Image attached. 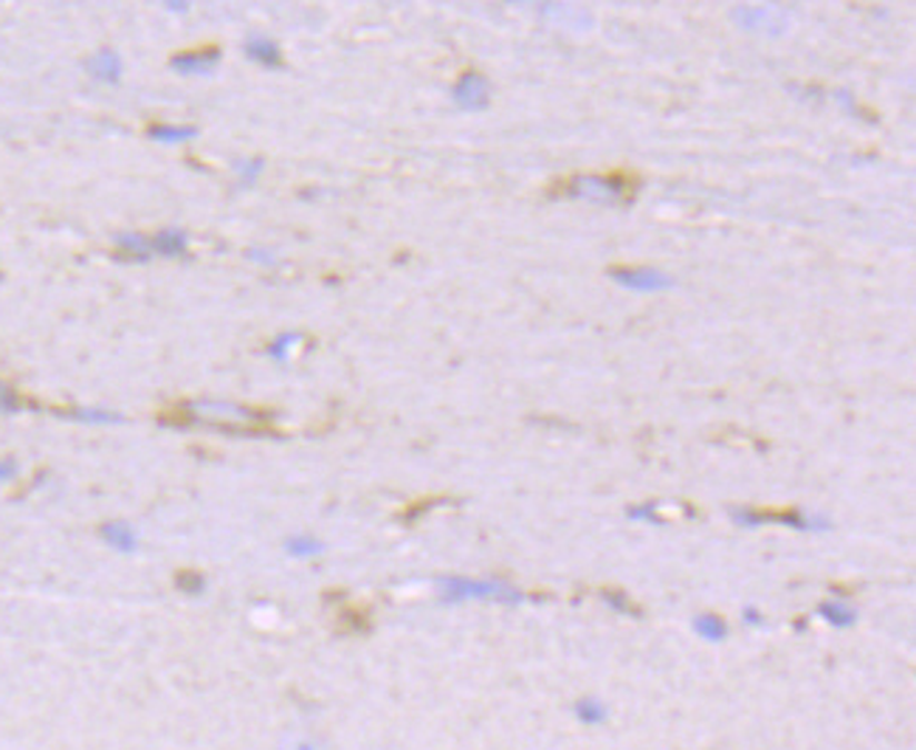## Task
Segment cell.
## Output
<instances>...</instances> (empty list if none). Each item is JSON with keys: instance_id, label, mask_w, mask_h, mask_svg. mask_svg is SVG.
<instances>
[{"instance_id": "cell-12", "label": "cell", "mask_w": 916, "mask_h": 750, "mask_svg": "<svg viewBox=\"0 0 916 750\" xmlns=\"http://www.w3.org/2000/svg\"><path fill=\"white\" fill-rule=\"evenodd\" d=\"M26 406H35V404H31V401H26L23 395H20L14 387H9V384L0 382V412H9V415H12V412L26 409Z\"/></svg>"}, {"instance_id": "cell-18", "label": "cell", "mask_w": 916, "mask_h": 750, "mask_svg": "<svg viewBox=\"0 0 916 750\" xmlns=\"http://www.w3.org/2000/svg\"><path fill=\"white\" fill-rule=\"evenodd\" d=\"M14 477H18V463L12 457H0V483H9Z\"/></svg>"}, {"instance_id": "cell-2", "label": "cell", "mask_w": 916, "mask_h": 750, "mask_svg": "<svg viewBox=\"0 0 916 750\" xmlns=\"http://www.w3.org/2000/svg\"><path fill=\"white\" fill-rule=\"evenodd\" d=\"M217 62H220V49L217 46L178 51L176 57H169V68L181 73V77H209L217 68Z\"/></svg>"}, {"instance_id": "cell-5", "label": "cell", "mask_w": 916, "mask_h": 750, "mask_svg": "<svg viewBox=\"0 0 916 750\" xmlns=\"http://www.w3.org/2000/svg\"><path fill=\"white\" fill-rule=\"evenodd\" d=\"M85 68H88V73H91L97 82H108V86H116V82L121 79V57L116 55V51H110V49L97 51L91 60L85 62Z\"/></svg>"}, {"instance_id": "cell-1", "label": "cell", "mask_w": 916, "mask_h": 750, "mask_svg": "<svg viewBox=\"0 0 916 750\" xmlns=\"http://www.w3.org/2000/svg\"><path fill=\"white\" fill-rule=\"evenodd\" d=\"M441 593L446 601H469V599H480V601H513L516 593H513L508 584L502 581H474V579H443L441 581Z\"/></svg>"}, {"instance_id": "cell-3", "label": "cell", "mask_w": 916, "mask_h": 750, "mask_svg": "<svg viewBox=\"0 0 916 750\" xmlns=\"http://www.w3.org/2000/svg\"><path fill=\"white\" fill-rule=\"evenodd\" d=\"M454 102L465 110H480L489 105V82L483 73L465 71L454 86Z\"/></svg>"}, {"instance_id": "cell-16", "label": "cell", "mask_w": 916, "mask_h": 750, "mask_svg": "<svg viewBox=\"0 0 916 750\" xmlns=\"http://www.w3.org/2000/svg\"><path fill=\"white\" fill-rule=\"evenodd\" d=\"M237 176L243 184H254L263 176V158H248V161L237 164Z\"/></svg>"}, {"instance_id": "cell-20", "label": "cell", "mask_w": 916, "mask_h": 750, "mask_svg": "<svg viewBox=\"0 0 916 750\" xmlns=\"http://www.w3.org/2000/svg\"><path fill=\"white\" fill-rule=\"evenodd\" d=\"M294 750H314V744H308V742H299V744H296Z\"/></svg>"}, {"instance_id": "cell-4", "label": "cell", "mask_w": 916, "mask_h": 750, "mask_svg": "<svg viewBox=\"0 0 916 750\" xmlns=\"http://www.w3.org/2000/svg\"><path fill=\"white\" fill-rule=\"evenodd\" d=\"M99 536H102L105 545L114 547L116 553H134L136 547H139V533H136V527L119 520L105 522V525L99 527Z\"/></svg>"}, {"instance_id": "cell-8", "label": "cell", "mask_w": 916, "mask_h": 750, "mask_svg": "<svg viewBox=\"0 0 916 750\" xmlns=\"http://www.w3.org/2000/svg\"><path fill=\"white\" fill-rule=\"evenodd\" d=\"M612 274H615V277H618V283L632 285V288H643V290H654V288H666V285H671L669 279L660 277V274H654V272H640V268L615 266V268H612Z\"/></svg>"}, {"instance_id": "cell-17", "label": "cell", "mask_w": 916, "mask_h": 750, "mask_svg": "<svg viewBox=\"0 0 916 750\" xmlns=\"http://www.w3.org/2000/svg\"><path fill=\"white\" fill-rule=\"evenodd\" d=\"M697 630L702 632V635L708 638V641H719V638L725 635V623L717 621L713 615H706L700 618V623H697Z\"/></svg>"}, {"instance_id": "cell-19", "label": "cell", "mask_w": 916, "mask_h": 750, "mask_svg": "<svg viewBox=\"0 0 916 750\" xmlns=\"http://www.w3.org/2000/svg\"><path fill=\"white\" fill-rule=\"evenodd\" d=\"M167 9L169 12H187L189 3H167Z\"/></svg>"}, {"instance_id": "cell-14", "label": "cell", "mask_w": 916, "mask_h": 750, "mask_svg": "<svg viewBox=\"0 0 916 750\" xmlns=\"http://www.w3.org/2000/svg\"><path fill=\"white\" fill-rule=\"evenodd\" d=\"M176 588L187 595H200L206 590V579L200 573H193V570H184V573L176 575Z\"/></svg>"}, {"instance_id": "cell-13", "label": "cell", "mask_w": 916, "mask_h": 750, "mask_svg": "<svg viewBox=\"0 0 916 750\" xmlns=\"http://www.w3.org/2000/svg\"><path fill=\"white\" fill-rule=\"evenodd\" d=\"M288 553L290 556H299V559H308V556H319L322 553V542H316V539L311 536H294L288 539Z\"/></svg>"}, {"instance_id": "cell-6", "label": "cell", "mask_w": 916, "mask_h": 750, "mask_svg": "<svg viewBox=\"0 0 916 750\" xmlns=\"http://www.w3.org/2000/svg\"><path fill=\"white\" fill-rule=\"evenodd\" d=\"M246 55H248V60L259 62V66H266V68L283 66V55H279V46L274 43V40H268V37H263V34H248Z\"/></svg>"}, {"instance_id": "cell-10", "label": "cell", "mask_w": 916, "mask_h": 750, "mask_svg": "<svg viewBox=\"0 0 916 750\" xmlns=\"http://www.w3.org/2000/svg\"><path fill=\"white\" fill-rule=\"evenodd\" d=\"M116 248L121 257H134V260H147L152 255L150 237L139 235V231H127V235L116 237Z\"/></svg>"}, {"instance_id": "cell-9", "label": "cell", "mask_w": 916, "mask_h": 750, "mask_svg": "<svg viewBox=\"0 0 916 750\" xmlns=\"http://www.w3.org/2000/svg\"><path fill=\"white\" fill-rule=\"evenodd\" d=\"M147 136L158 145H181V141H189L198 136V130L189 128V125H169V121H156L147 128Z\"/></svg>"}, {"instance_id": "cell-11", "label": "cell", "mask_w": 916, "mask_h": 750, "mask_svg": "<svg viewBox=\"0 0 916 750\" xmlns=\"http://www.w3.org/2000/svg\"><path fill=\"white\" fill-rule=\"evenodd\" d=\"M66 412V418H73V421H82V424H119V415H114V412H105V409H62Z\"/></svg>"}, {"instance_id": "cell-7", "label": "cell", "mask_w": 916, "mask_h": 750, "mask_svg": "<svg viewBox=\"0 0 916 750\" xmlns=\"http://www.w3.org/2000/svg\"><path fill=\"white\" fill-rule=\"evenodd\" d=\"M150 246H152V255L181 257L189 246V237H187V231H181V229H161L158 235H152Z\"/></svg>"}, {"instance_id": "cell-15", "label": "cell", "mask_w": 916, "mask_h": 750, "mask_svg": "<svg viewBox=\"0 0 916 750\" xmlns=\"http://www.w3.org/2000/svg\"><path fill=\"white\" fill-rule=\"evenodd\" d=\"M296 339H299L296 333H285V336H277V339H274L272 345H268L266 353L274 358V362H285V358H288L290 345H294Z\"/></svg>"}]
</instances>
